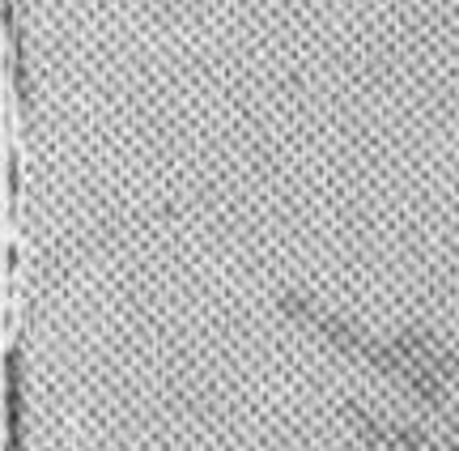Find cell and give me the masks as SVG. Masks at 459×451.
Returning a JSON list of instances; mask_svg holds the SVG:
<instances>
[{"instance_id": "obj_8", "label": "cell", "mask_w": 459, "mask_h": 451, "mask_svg": "<svg viewBox=\"0 0 459 451\" xmlns=\"http://www.w3.org/2000/svg\"><path fill=\"white\" fill-rule=\"evenodd\" d=\"M443 426H446V435L459 438V413H446V409H443Z\"/></svg>"}, {"instance_id": "obj_1", "label": "cell", "mask_w": 459, "mask_h": 451, "mask_svg": "<svg viewBox=\"0 0 459 451\" xmlns=\"http://www.w3.org/2000/svg\"><path fill=\"white\" fill-rule=\"evenodd\" d=\"M307 328H311V333H319L332 350H341L344 358H361V350H366V333H361L358 324L332 316V311H319V307H315L311 319H307Z\"/></svg>"}, {"instance_id": "obj_7", "label": "cell", "mask_w": 459, "mask_h": 451, "mask_svg": "<svg viewBox=\"0 0 459 451\" xmlns=\"http://www.w3.org/2000/svg\"><path fill=\"white\" fill-rule=\"evenodd\" d=\"M277 311L285 319H294V324H307L315 311V299H307V294H298V290H281L277 294Z\"/></svg>"}, {"instance_id": "obj_6", "label": "cell", "mask_w": 459, "mask_h": 451, "mask_svg": "<svg viewBox=\"0 0 459 451\" xmlns=\"http://www.w3.org/2000/svg\"><path fill=\"white\" fill-rule=\"evenodd\" d=\"M392 426V438H395V451H434L438 438L429 435L426 426H417V421H387Z\"/></svg>"}, {"instance_id": "obj_3", "label": "cell", "mask_w": 459, "mask_h": 451, "mask_svg": "<svg viewBox=\"0 0 459 451\" xmlns=\"http://www.w3.org/2000/svg\"><path fill=\"white\" fill-rule=\"evenodd\" d=\"M341 418L349 421V430L358 435V443H366L370 451H395V438H392L387 418H375V413H366V409L353 404V401L341 404Z\"/></svg>"}, {"instance_id": "obj_2", "label": "cell", "mask_w": 459, "mask_h": 451, "mask_svg": "<svg viewBox=\"0 0 459 451\" xmlns=\"http://www.w3.org/2000/svg\"><path fill=\"white\" fill-rule=\"evenodd\" d=\"M4 413H9V451H22L26 443V430H22V413H26V401H22V350H9L4 353Z\"/></svg>"}, {"instance_id": "obj_5", "label": "cell", "mask_w": 459, "mask_h": 451, "mask_svg": "<svg viewBox=\"0 0 459 451\" xmlns=\"http://www.w3.org/2000/svg\"><path fill=\"white\" fill-rule=\"evenodd\" d=\"M361 362H370L378 375H392V379H400V375H404V367H409V362H404V353L395 350L392 341H378V336H366Z\"/></svg>"}, {"instance_id": "obj_4", "label": "cell", "mask_w": 459, "mask_h": 451, "mask_svg": "<svg viewBox=\"0 0 459 451\" xmlns=\"http://www.w3.org/2000/svg\"><path fill=\"white\" fill-rule=\"evenodd\" d=\"M400 384L409 387L417 401H426L434 413H443L446 409V379L438 375V370H429V367H404V375H400Z\"/></svg>"}]
</instances>
